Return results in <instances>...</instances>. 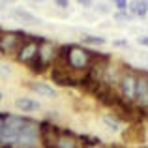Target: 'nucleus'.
I'll use <instances>...</instances> for the list:
<instances>
[{
  "label": "nucleus",
  "instance_id": "nucleus-1",
  "mask_svg": "<svg viewBox=\"0 0 148 148\" xmlns=\"http://www.w3.org/2000/svg\"><path fill=\"white\" fill-rule=\"evenodd\" d=\"M62 66L73 71L86 73L92 66V51L81 47V45H66V58Z\"/></svg>",
  "mask_w": 148,
  "mask_h": 148
},
{
  "label": "nucleus",
  "instance_id": "nucleus-2",
  "mask_svg": "<svg viewBox=\"0 0 148 148\" xmlns=\"http://www.w3.org/2000/svg\"><path fill=\"white\" fill-rule=\"evenodd\" d=\"M38 54V41L36 36H28V34H23L21 38V45L17 49V60L23 64H30V62L36 58Z\"/></svg>",
  "mask_w": 148,
  "mask_h": 148
},
{
  "label": "nucleus",
  "instance_id": "nucleus-3",
  "mask_svg": "<svg viewBox=\"0 0 148 148\" xmlns=\"http://www.w3.org/2000/svg\"><path fill=\"white\" fill-rule=\"evenodd\" d=\"M133 103L137 105L139 109H145V111H148V73L146 71L137 73Z\"/></svg>",
  "mask_w": 148,
  "mask_h": 148
},
{
  "label": "nucleus",
  "instance_id": "nucleus-4",
  "mask_svg": "<svg viewBox=\"0 0 148 148\" xmlns=\"http://www.w3.org/2000/svg\"><path fill=\"white\" fill-rule=\"evenodd\" d=\"M135 81H137V73H133V71H124L122 73V77H120V81H118V86H120V98L124 101L133 103Z\"/></svg>",
  "mask_w": 148,
  "mask_h": 148
},
{
  "label": "nucleus",
  "instance_id": "nucleus-5",
  "mask_svg": "<svg viewBox=\"0 0 148 148\" xmlns=\"http://www.w3.org/2000/svg\"><path fill=\"white\" fill-rule=\"evenodd\" d=\"M25 32H2L0 34V51L4 54L10 53H17L19 45H21V38Z\"/></svg>",
  "mask_w": 148,
  "mask_h": 148
},
{
  "label": "nucleus",
  "instance_id": "nucleus-6",
  "mask_svg": "<svg viewBox=\"0 0 148 148\" xmlns=\"http://www.w3.org/2000/svg\"><path fill=\"white\" fill-rule=\"evenodd\" d=\"M51 79H53L56 84H60V86H75L77 77H73L68 68L53 66V68H51Z\"/></svg>",
  "mask_w": 148,
  "mask_h": 148
},
{
  "label": "nucleus",
  "instance_id": "nucleus-7",
  "mask_svg": "<svg viewBox=\"0 0 148 148\" xmlns=\"http://www.w3.org/2000/svg\"><path fill=\"white\" fill-rule=\"evenodd\" d=\"M54 148H79L77 135H73L69 130H60L58 137H56V143H54Z\"/></svg>",
  "mask_w": 148,
  "mask_h": 148
},
{
  "label": "nucleus",
  "instance_id": "nucleus-8",
  "mask_svg": "<svg viewBox=\"0 0 148 148\" xmlns=\"http://www.w3.org/2000/svg\"><path fill=\"white\" fill-rule=\"evenodd\" d=\"M11 17L19 23H25V25H40L41 19H38L36 15L28 13V11H23V10H13L11 11Z\"/></svg>",
  "mask_w": 148,
  "mask_h": 148
},
{
  "label": "nucleus",
  "instance_id": "nucleus-9",
  "mask_svg": "<svg viewBox=\"0 0 148 148\" xmlns=\"http://www.w3.org/2000/svg\"><path fill=\"white\" fill-rule=\"evenodd\" d=\"M30 88H32L34 92H36V94H41V96H45V98H56V90H54V88H51L47 83H30L28 84Z\"/></svg>",
  "mask_w": 148,
  "mask_h": 148
},
{
  "label": "nucleus",
  "instance_id": "nucleus-10",
  "mask_svg": "<svg viewBox=\"0 0 148 148\" xmlns=\"http://www.w3.org/2000/svg\"><path fill=\"white\" fill-rule=\"evenodd\" d=\"M15 107L21 109L23 112H32V111H38V109H40V103L30 99V98H19V99H15Z\"/></svg>",
  "mask_w": 148,
  "mask_h": 148
},
{
  "label": "nucleus",
  "instance_id": "nucleus-11",
  "mask_svg": "<svg viewBox=\"0 0 148 148\" xmlns=\"http://www.w3.org/2000/svg\"><path fill=\"white\" fill-rule=\"evenodd\" d=\"M77 141L83 143L84 148H90V146H98V145H101V139H99V137H90V135H77Z\"/></svg>",
  "mask_w": 148,
  "mask_h": 148
},
{
  "label": "nucleus",
  "instance_id": "nucleus-12",
  "mask_svg": "<svg viewBox=\"0 0 148 148\" xmlns=\"http://www.w3.org/2000/svg\"><path fill=\"white\" fill-rule=\"evenodd\" d=\"M28 68H30V71H32V73H43L49 66L45 64V62H41L40 58H38V54H36V58H34V60L28 64Z\"/></svg>",
  "mask_w": 148,
  "mask_h": 148
},
{
  "label": "nucleus",
  "instance_id": "nucleus-13",
  "mask_svg": "<svg viewBox=\"0 0 148 148\" xmlns=\"http://www.w3.org/2000/svg\"><path fill=\"white\" fill-rule=\"evenodd\" d=\"M103 124H105V126H107L111 131H114V133L120 130V122L114 118V116H109V114H105V116H103Z\"/></svg>",
  "mask_w": 148,
  "mask_h": 148
},
{
  "label": "nucleus",
  "instance_id": "nucleus-14",
  "mask_svg": "<svg viewBox=\"0 0 148 148\" xmlns=\"http://www.w3.org/2000/svg\"><path fill=\"white\" fill-rule=\"evenodd\" d=\"M131 11H133L135 15H139V17H145L148 13V2H135L133 8H131Z\"/></svg>",
  "mask_w": 148,
  "mask_h": 148
},
{
  "label": "nucleus",
  "instance_id": "nucleus-15",
  "mask_svg": "<svg viewBox=\"0 0 148 148\" xmlns=\"http://www.w3.org/2000/svg\"><path fill=\"white\" fill-rule=\"evenodd\" d=\"M81 41H83V43H88V45H103L105 38H99V36H83Z\"/></svg>",
  "mask_w": 148,
  "mask_h": 148
},
{
  "label": "nucleus",
  "instance_id": "nucleus-16",
  "mask_svg": "<svg viewBox=\"0 0 148 148\" xmlns=\"http://www.w3.org/2000/svg\"><path fill=\"white\" fill-rule=\"evenodd\" d=\"M114 19H116V21H130L131 15L127 13V11H124V13H120V11H118V13L114 15Z\"/></svg>",
  "mask_w": 148,
  "mask_h": 148
},
{
  "label": "nucleus",
  "instance_id": "nucleus-17",
  "mask_svg": "<svg viewBox=\"0 0 148 148\" xmlns=\"http://www.w3.org/2000/svg\"><path fill=\"white\" fill-rule=\"evenodd\" d=\"M116 8H118L120 13H124V11H127V2H124V0H116Z\"/></svg>",
  "mask_w": 148,
  "mask_h": 148
},
{
  "label": "nucleus",
  "instance_id": "nucleus-18",
  "mask_svg": "<svg viewBox=\"0 0 148 148\" xmlns=\"http://www.w3.org/2000/svg\"><path fill=\"white\" fill-rule=\"evenodd\" d=\"M137 41H139V45H143V47H148V36H139Z\"/></svg>",
  "mask_w": 148,
  "mask_h": 148
},
{
  "label": "nucleus",
  "instance_id": "nucleus-19",
  "mask_svg": "<svg viewBox=\"0 0 148 148\" xmlns=\"http://www.w3.org/2000/svg\"><path fill=\"white\" fill-rule=\"evenodd\" d=\"M112 43H114L116 47H127V41L126 40H114Z\"/></svg>",
  "mask_w": 148,
  "mask_h": 148
},
{
  "label": "nucleus",
  "instance_id": "nucleus-20",
  "mask_svg": "<svg viewBox=\"0 0 148 148\" xmlns=\"http://www.w3.org/2000/svg\"><path fill=\"white\" fill-rule=\"evenodd\" d=\"M4 73H10V68H8V66H4L2 62H0V75H4Z\"/></svg>",
  "mask_w": 148,
  "mask_h": 148
},
{
  "label": "nucleus",
  "instance_id": "nucleus-21",
  "mask_svg": "<svg viewBox=\"0 0 148 148\" xmlns=\"http://www.w3.org/2000/svg\"><path fill=\"white\" fill-rule=\"evenodd\" d=\"M58 6H60V8H68V0H58Z\"/></svg>",
  "mask_w": 148,
  "mask_h": 148
},
{
  "label": "nucleus",
  "instance_id": "nucleus-22",
  "mask_svg": "<svg viewBox=\"0 0 148 148\" xmlns=\"http://www.w3.org/2000/svg\"><path fill=\"white\" fill-rule=\"evenodd\" d=\"M98 11H99V13H107V8H105V6H98Z\"/></svg>",
  "mask_w": 148,
  "mask_h": 148
},
{
  "label": "nucleus",
  "instance_id": "nucleus-23",
  "mask_svg": "<svg viewBox=\"0 0 148 148\" xmlns=\"http://www.w3.org/2000/svg\"><path fill=\"white\" fill-rule=\"evenodd\" d=\"M4 6H6V2H0V10H2V8H4Z\"/></svg>",
  "mask_w": 148,
  "mask_h": 148
},
{
  "label": "nucleus",
  "instance_id": "nucleus-24",
  "mask_svg": "<svg viewBox=\"0 0 148 148\" xmlns=\"http://www.w3.org/2000/svg\"><path fill=\"white\" fill-rule=\"evenodd\" d=\"M2 98H4V94H2V92H0V101H2Z\"/></svg>",
  "mask_w": 148,
  "mask_h": 148
},
{
  "label": "nucleus",
  "instance_id": "nucleus-25",
  "mask_svg": "<svg viewBox=\"0 0 148 148\" xmlns=\"http://www.w3.org/2000/svg\"><path fill=\"white\" fill-rule=\"evenodd\" d=\"M2 32H4V30H2V28H0V34H2Z\"/></svg>",
  "mask_w": 148,
  "mask_h": 148
},
{
  "label": "nucleus",
  "instance_id": "nucleus-26",
  "mask_svg": "<svg viewBox=\"0 0 148 148\" xmlns=\"http://www.w3.org/2000/svg\"><path fill=\"white\" fill-rule=\"evenodd\" d=\"M2 148H10V146H2Z\"/></svg>",
  "mask_w": 148,
  "mask_h": 148
}]
</instances>
